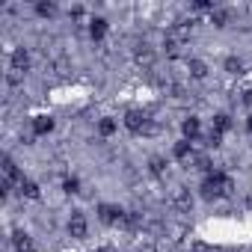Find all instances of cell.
<instances>
[{"instance_id": "cell-1", "label": "cell", "mask_w": 252, "mask_h": 252, "mask_svg": "<svg viewBox=\"0 0 252 252\" xmlns=\"http://www.w3.org/2000/svg\"><path fill=\"white\" fill-rule=\"evenodd\" d=\"M202 199H220V196H228L231 190H234V181L228 178V175H222V172H211V175H205V181H202Z\"/></svg>"}, {"instance_id": "cell-2", "label": "cell", "mask_w": 252, "mask_h": 252, "mask_svg": "<svg viewBox=\"0 0 252 252\" xmlns=\"http://www.w3.org/2000/svg\"><path fill=\"white\" fill-rule=\"evenodd\" d=\"M169 205H172L175 211H181V214H190V211H193V196H190V190H187V187H175V190L169 193Z\"/></svg>"}, {"instance_id": "cell-3", "label": "cell", "mask_w": 252, "mask_h": 252, "mask_svg": "<svg viewBox=\"0 0 252 252\" xmlns=\"http://www.w3.org/2000/svg\"><path fill=\"white\" fill-rule=\"evenodd\" d=\"M146 125H149V116H146L143 110H128V113H125V128H128V131L143 134Z\"/></svg>"}, {"instance_id": "cell-4", "label": "cell", "mask_w": 252, "mask_h": 252, "mask_svg": "<svg viewBox=\"0 0 252 252\" xmlns=\"http://www.w3.org/2000/svg\"><path fill=\"white\" fill-rule=\"evenodd\" d=\"M86 231H89V225H86V217H83L80 211H74V214L68 217V234L80 240V237H86Z\"/></svg>"}, {"instance_id": "cell-5", "label": "cell", "mask_w": 252, "mask_h": 252, "mask_svg": "<svg viewBox=\"0 0 252 252\" xmlns=\"http://www.w3.org/2000/svg\"><path fill=\"white\" fill-rule=\"evenodd\" d=\"M9 68H12V71H18V74H24V71L30 68V54H27L24 48H15V51H12V57H9Z\"/></svg>"}, {"instance_id": "cell-6", "label": "cell", "mask_w": 252, "mask_h": 252, "mask_svg": "<svg viewBox=\"0 0 252 252\" xmlns=\"http://www.w3.org/2000/svg\"><path fill=\"white\" fill-rule=\"evenodd\" d=\"M98 217H101V222L113 225V222H122L125 211H122V208H116V205H98Z\"/></svg>"}, {"instance_id": "cell-7", "label": "cell", "mask_w": 252, "mask_h": 252, "mask_svg": "<svg viewBox=\"0 0 252 252\" xmlns=\"http://www.w3.org/2000/svg\"><path fill=\"white\" fill-rule=\"evenodd\" d=\"M3 181H9V184H12V181H18V184H21V181H24V178H21V172H18V166H15V160H12V158H3Z\"/></svg>"}, {"instance_id": "cell-8", "label": "cell", "mask_w": 252, "mask_h": 252, "mask_svg": "<svg viewBox=\"0 0 252 252\" xmlns=\"http://www.w3.org/2000/svg\"><path fill=\"white\" fill-rule=\"evenodd\" d=\"M122 228H128V231H137V228H143V214H137V211H128L122 217V222H119Z\"/></svg>"}, {"instance_id": "cell-9", "label": "cell", "mask_w": 252, "mask_h": 252, "mask_svg": "<svg viewBox=\"0 0 252 252\" xmlns=\"http://www.w3.org/2000/svg\"><path fill=\"white\" fill-rule=\"evenodd\" d=\"M51 131H54V119L51 116H36L33 119V134L42 137V134H51Z\"/></svg>"}, {"instance_id": "cell-10", "label": "cell", "mask_w": 252, "mask_h": 252, "mask_svg": "<svg viewBox=\"0 0 252 252\" xmlns=\"http://www.w3.org/2000/svg\"><path fill=\"white\" fill-rule=\"evenodd\" d=\"M134 60H137L140 65H146V68H149V65H155V51H152L149 45H140V48L134 51Z\"/></svg>"}, {"instance_id": "cell-11", "label": "cell", "mask_w": 252, "mask_h": 252, "mask_svg": "<svg viewBox=\"0 0 252 252\" xmlns=\"http://www.w3.org/2000/svg\"><path fill=\"white\" fill-rule=\"evenodd\" d=\"M12 243H15V252H33V237L24 234V231H15L12 234Z\"/></svg>"}, {"instance_id": "cell-12", "label": "cell", "mask_w": 252, "mask_h": 252, "mask_svg": "<svg viewBox=\"0 0 252 252\" xmlns=\"http://www.w3.org/2000/svg\"><path fill=\"white\" fill-rule=\"evenodd\" d=\"M107 27H110L107 18H92V21H89V36H92V39H104V36H107Z\"/></svg>"}, {"instance_id": "cell-13", "label": "cell", "mask_w": 252, "mask_h": 252, "mask_svg": "<svg viewBox=\"0 0 252 252\" xmlns=\"http://www.w3.org/2000/svg\"><path fill=\"white\" fill-rule=\"evenodd\" d=\"M175 158H178V160H184L187 166L193 163V158H196V155H193V149H190V143H187V140L175 143Z\"/></svg>"}, {"instance_id": "cell-14", "label": "cell", "mask_w": 252, "mask_h": 252, "mask_svg": "<svg viewBox=\"0 0 252 252\" xmlns=\"http://www.w3.org/2000/svg\"><path fill=\"white\" fill-rule=\"evenodd\" d=\"M228 128H231V116H228V113H220V116H214V128H211L214 134H220V137H222Z\"/></svg>"}, {"instance_id": "cell-15", "label": "cell", "mask_w": 252, "mask_h": 252, "mask_svg": "<svg viewBox=\"0 0 252 252\" xmlns=\"http://www.w3.org/2000/svg\"><path fill=\"white\" fill-rule=\"evenodd\" d=\"M18 187H21V196H24V199H39V196H42V190H39L36 181H27V178H24Z\"/></svg>"}, {"instance_id": "cell-16", "label": "cell", "mask_w": 252, "mask_h": 252, "mask_svg": "<svg viewBox=\"0 0 252 252\" xmlns=\"http://www.w3.org/2000/svg\"><path fill=\"white\" fill-rule=\"evenodd\" d=\"M181 131H184V137H187V140H193V137H199V119H196V116H190V119H184V125H181Z\"/></svg>"}, {"instance_id": "cell-17", "label": "cell", "mask_w": 252, "mask_h": 252, "mask_svg": "<svg viewBox=\"0 0 252 252\" xmlns=\"http://www.w3.org/2000/svg\"><path fill=\"white\" fill-rule=\"evenodd\" d=\"M187 68H190V77H196V80L208 77V65H205L202 60H190V63H187Z\"/></svg>"}, {"instance_id": "cell-18", "label": "cell", "mask_w": 252, "mask_h": 252, "mask_svg": "<svg viewBox=\"0 0 252 252\" xmlns=\"http://www.w3.org/2000/svg\"><path fill=\"white\" fill-rule=\"evenodd\" d=\"M211 24H214V27H225V24H228V9L217 6V9L211 12Z\"/></svg>"}, {"instance_id": "cell-19", "label": "cell", "mask_w": 252, "mask_h": 252, "mask_svg": "<svg viewBox=\"0 0 252 252\" xmlns=\"http://www.w3.org/2000/svg\"><path fill=\"white\" fill-rule=\"evenodd\" d=\"M36 12L42 18H51V15H57V3L54 0H42V3H36Z\"/></svg>"}, {"instance_id": "cell-20", "label": "cell", "mask_w": 252, "mask_h": 252, "mask_svg": "<svg viewBox=\"0 0 252 252\" xmlns=\"http://www.w3.org/2000/svg\"><path fill=\"white\" fill-rule=\"evenodd\" d=\"M98 134H101V137H113V134H116V122H113V119H101V122H98Z\"/></svg>"}, {"instance_id": "cell-21", "label": "cell", "mask_w": 252, "mask_h": 252, "mask_svg": "<svg viewBox=\"0 0 252 252\" xmlns=\"http://www.w3.org/2000/svg\"><path fill=\"white\" fill-rule=\"evenodd\" d=\"M149 169H152V175H166V160L163 158H152L149 160Z\"/></svg>"}, {"instance_id": "cell-22", "label": "cell", "mask_w": 252, "mask_h": 252, "mask_svg": "<svg viewBox=\"0 0 252 252\" xmlns=\"http://www.w3.org/2000/svg\"><path fill=\"white\" fill-rule=\"evenodd\" d=\"M163 48H166V57H178V54H181V48H184V45H181V42H175V39H169V36H166V42H163Z\"/></svg>"}, {"instance_id": "cell-23", "label": "cell", "mask_w": 252, "mask_h": 252, "mask_svg": "<svg viewBox=\"0 0 252 252\" xmlns=\"http://www.w3.org/2000/svg\"><path fill=\"white\" fill-rule=\"evenodd\" d=\"M225 71H228V74H240V71H243V63H240L237 57H228V60H225Z\"/></svg>"}, {"instance_id": "cell-24", "label": "cell", "mask_w": 252, "mask_h": 252, "mask_svg": "<svg viewBox=\"0 0 252 252\" xmlns=\"http://www.w3.org/2000/svg\"><path fill=\"white\" fill-rule=\"evenodd\" d=\"M54 71H57V74H68V71H71V63H68L65 57H60V60H54Z\"/></svg>"}, {"instance_id": "cell-25", "label": "cell", "mask_w": 252, "mask_h": 252, "mask_svg": "<svg viewBox=\"0 0 252 252\" xmlns=\"http://www.w3.org/2000/svg\"><path fill=\"white\" fill-rule=\"evenodd\" d=\"M63 190H65V193H77V190H80V181L71 175V178H65V181H63Z\"/></svg>"}, {"instance_id": "cell-26", "label": "cell", "mask_w": 252, "mask_h": 252, "mask_svg": "<svg viewBox=\"0 0 252 252\" xmlns=\"http://www.w3.org/2000/svg\"><path fill=\"white\" fill-rule=\"evenodd\" d=\"M240 101H243V104H252V86H246V89L240 92Z\"/></svg>"}, {"instance_id": "cell-27", "label": "cell", "mask_w": 252, "mask_h": 252, "mask_svg": "<svg viewBox=\"0 0 252 252\" xmlns=\"http://www.w3.org/2000/svg\"><path fill=\"white\" fill-rule=\"evenodd\" d=\"M98 252H116V249H113V246H101Z\"/></svg>"}, {"instance_id": "cell-28", "label": "cell", "mask_w": 252, "mask_h": 252, "mask_svg": "<svg viewBox=\"0 0 252 252\" xmlns=\"http://www.w3.org/2000/svg\"><path fill=\"white\" fill-rule=\"evenodd\" d=\"M246 128H249V131H252V116H249V119H246Z\"/></svg>"}]
</instances>
